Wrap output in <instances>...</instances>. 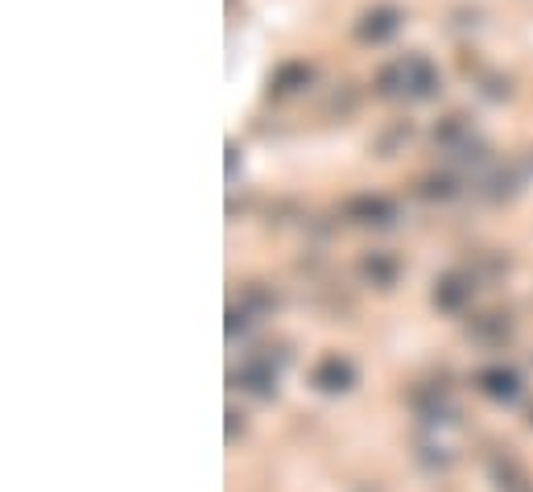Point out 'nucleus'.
Returning <instances> with one entry per match:
<instances>
[{
    "label": "nucleus",
    "instance_id": "1",
    "mask_svg": "<svg viewBox=\"0 0 533 492\" xmlns=\"http://www.w3.org/2000/svg\"><path fill=\"white\" fill-rule=\"evenodd\" d=\"M310 385H315L319 393H327V397L352 393V385H356V364L348 356H339V352H327L315 368H310Z\"/></svg>",
    "mask_w": 533,
    "mask_h": 492
},
{
    "label": "nucleus",
    "instance_id": "2",
    "mask_svg": "<svg viewBox=\"0 0 533 492\" xmlns=\"http://www.w3.org/2000/svg\"><path fill=\"white\" fill-rule=\"evenodd\" d=\"M472 294H476V278H467V273H459V269L443 273V278L434 282V306L443 315H463Z\"/></svg>",
    "mask_w": 533,
    "mask_h": 492
},
{
    "label": "nucleus",
    "instance_id": "3",
    "mask_svg": "<svg viewBox=\"0 0 533 492\" xmlns=\"http://www.w3.org/2000/svg\"><path fill=\"white\" fill-rule=\"evenodd\" d=\"M476 389L484 397H492V402H500V406H513L521 397V377L505 364H492V368H480L476 373Z\"/></svg>",
    "mask_w": 533,
    "mask_h": 492
},
{
    "label": "nucleus",
    "instance_id": "4",
    "mask_svg": "<svg viewBox=\"0 0 533 492\" xmlns=\"http://www.w3.org/2000/svg\"><path fill=\"white\" fill-rule=\"evenodd\" d=\"M232 381H236L244 393H253V397H261V402H269V397L277 393V368H273L265 356H253V360H244V364L236 368Z\"/></svg>",
    "mask_w": 533,
    "mask_h": 492
},
{
    "label": "nucleus",
    "instance_id": "5",
    "mask_svg": "<svg viewBox=\"0 0 533 492\" xmlns=\"http://www.w3.org/2000/svg\"><path fill=\"white\" fill-rule=\"evenodd\" d=\"M348 220L360 224V228H393L397 207L385 195H356L348 203Z\"/></svg>",
    "mask_w": 533,
    "mask_h": 492
},
{
    "label": "nucleus",
    "instance_id": "6",
    "mask_svg": "<svg viewBox=\"0 0 533 492\" xmlns=\"http://www.w3.org/2000/svg\"><path fill=\"white\" fill-rule=\"evenodd\" d=\"M401 83H405V91H410L414 100H426V96H434L438 75H434V67L426 63L422 54H410V58H401Z\"/></svg>",
    "mask_w": 533,
    "mask_h": 492
},
{
    "label": "nucleus",
    "instance_id": "7",
    "mask_svg": "<svg viewBox=\"0 0 533 492\" xmlns=\"http://www.w3.org/2000/svg\"><path fill=\"white\" fill-rule=\"evenodd\" d=\"M397 273H401L397 257H389V253H381V249L360 257V278H364L368 286H376V290H389V286L397 282Z\"/></svg>",
    "mask_w": 533,
    "mask_h": 492
},
{
    "label": "nucleus",
    "instance_id": "8",
    "mask_svg": "<svg viewBox=\"0 0 533 492\" xmlns=\"http://www.w3.org/2000/svg\"><path fill=\"white\" fill-rule=\"evenodd\" d=\"M467 331H472V340H476V344L496 348V344H505V340H509V319H505V315H480Z\"/></svg>",
    "mask_w": 533,
    "mask_h": 492
},
{
    "label": "nucleus",
    "instance_id": "9",
    "mask_svg": "<svg viewBox=\"0 0 533 492\" xmlns=\"http://www.w3.org/2000/svg\"><path fill=\"white\" fill-rule=\"evenodd\" d=\"M364 21H368V25H360V38L364 42H385L389 34H397V13L393 9H376Z\"/></svg>",
    "mask_w": 533,
    "mask_h": 492
},
{
    "label": "nucleus",
    "instance_id": "10",
    "mask_svg": "<svg viewBox=\"0 0 533 492\" xmlns=\"http://www.w3.org/2000/svg\"><path fill=\"white\" fill-rule=\"evenodd\" d=\"M529 422H533V418H529Z\"/></svg>",
    "mask_w": 533,
    "mask_h": 492
}]
</instances>
